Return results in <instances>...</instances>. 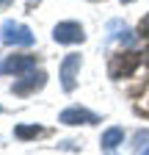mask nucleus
<instances>
[{"label": "nucleus", "mask_w": 149, "mask_h": 155, "mask_svg": "<svg viewBox=\"0 0 149 155\" xmlns=\"http://www.w3.org/2000/svg\"><path fill=\"white\" fill-rule=\"evenodd\" d=\"M0 39H3L6 45H14V47H30L36 42V36L30 33V28H25L22 22H14V19L0 25Z\"/></svg>", "instance_id": "obj_1"}, {"label": "nucleus", "mask_w": 149, "mask_h": 155, "mask_svg": "<svg viewBox=\"0 0 149 155\" xmlns=\"http://www.w3.org/2000/svg\"><path fill=\"white\" fill-rule=\"evenodd\" d=\"M58 122H61V125H97V122H100V116H97L94 111H88V108L72 105V108L61 111Z\"/></svg>", "instance_id": "obj_2"}, {"label": "nucleus", "mask_w": 149, "mask_h": 155, "mask_svg": "<svg viewBox=\"0 0 149 155\" xmlns=\"http://www.w3.org/2000/svg\"><path fill=\"white\" fill-rule=\"evenodd\" d=\"M52 39L58 45H78V42L86 39V33H83V28L78 22H58L52 28Z\"/></svg>", "instance_id": "obj_3"}, {"label": "nucleus", "mask_w": 149, "mask_h": 155, "mask_svg": "<svg viewBox=\"0 0 149 155\" xmlns=\"http://www.w3.org/2000/svg\"><path fill=\"white\" fill-rule=\"evenodd\" d=\"M78 69H80V55L78 53H69L64 61H61V86H64V91H72L74 89Z\"/></svg>", "instance_id": "obj_4"}, {"label": "nucleus", "mask_w": 149, "mask_h": 155, "mask_svg": "<svg viewBox=\"0 0 149 155\" xmlns=\"http://www.w3.org/2000/svg\"><path fill=\"white\" fill-rule=\"evenodd\" d=\"M44 81H47L44 72H25V78H20V81L11 86V91L20 94V97H25V94H30V91H39V89L44 86Z\"/></svg>", "instance_id": "obj_5"}, {"label": "nucleus", "mask_w": 149, "mask_h": 155, "mask_svg": "<svg viewBox=\"0 0 149 155\" xmlns=\"http://www.w3.org/2000/svg\"><path fill=\"white\" fill-rule=\"evenodd\" d=\"M33 69H36V58L33 55H8L6 61H0V72H8V75L33 72Z\"/></svg>", "instance_id": "obj_6"}, {"label": "nucleus", "mask_w": 149, "mask_h": 155, "mask_svg": "<svg viewBox=\"0 0 149 155\" xmlns=\"http://www.w3.org/2000/svg\"><path fill=\"white\" fill-rule=\"evenodd\" d=\"M133 64H135V55L133 53H122V55H116L113 61H110V75L122 78V75H127L130 69H133Z\"/></svg>", "instance_id": "obj_7"}, {"label": "nucleus", "mask_w": 149, "mask_h": 155, "mask_svg": "<svg viewBox=\"0 0 149 155\" xmlns=\"http://www.w3.org/2000/svg\"><path fill=\"white\" fill-rule=\"evenodd\" d=\"M108 42H110V39H119V42H124V45H130V42H135V36H133V31H130V28H124L122 22H110L108 25Z\"/></svg>", "instance_id": "obj_8"}, {"label": "nucleus", "mask_w": 149, "mask_h": 155, "mask_svg": "<svg viewBox=\"0 0 149 155\" xmlns=\"http://www.w3.org/2000/svg\"><path fill=\"white\" fill-rule=\"evenodd\" d=\"M122 141H124V130H122V127H108V130L102 133V141H100V144L110 152L113 147H119Z\"/></svg>", "instance_id": "obj_9"}, {"label": "nucleus", "mask_w": 149, "mask_h": 155, "mask_svg": "<svg viewBox=\"0 0 149 155\" xmlns=\"http://www.w3.org/2000/svg\"><path fill=\"white\" fill-rule=\"evenodd\" d=\"M14 133L20 136V139H30V136H39V133H42V127H36V125H20Z\"/></svg>", "instance_id": "obj_10"}, {"label": "nucleus", "mask_w": 149, "mask_h": 155, "mask_svg": "<svg viewBox=\"0 0 149 155\" xmlns=\"http://www.w3.org/2000/svg\"><path fill=\"white\" fill-rule=\"evenodd\" d=\"M144 31H146V33H149V17H146V19H144Z\"/></svg>", "instance_id": "obj_11"}, {"label": "nucleus", "mask_w": 149, "mask_h": 155, "mask_svg": "<svg viewBox=\"0 0 149 155\" xmlns=\"http://www.w3.org/2000/svg\"><path fill=\"white\" fill-rule=\"evenodd\" d=\"M11 3V0H0V8H3V6H8Z\"/></svg>", "instance_id": "obj_12"}, {"label": "nucleus", "mask_w": 149, "mask_h": 155, "mask_svg": "<svg viewBox=\"0 0 149 155\" xmlns=\"http://www.w3.org/2000/svg\"><path fill=\"white\" fill-rule=\"evenodd\" d=\"M122 3H133V0H122Z\"/></svg>", "instance_id": "obj_13"}, {"label": "nucleus", "mask_w": 149, "mask_h": 155, "mask_svg": "<svg viewBox=\"0 0 149 155\" xmlns=\"http://www.w3.org/2000/svg\"><path fill=\"white\" fill-rule=\"evenodd\" d=\"M144 155H149V150H146V152H144Z\"/></svg>", "instance_id": "obj_14"}]
</instances>
